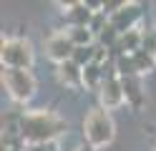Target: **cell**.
Masks as SVG:
<instances>
[{"label":"cell","instance_id":"obj_9","mask_svg":"<svg viewBox=\"0 0 156 151\" xmlns=\"http://www.w3.org/2000/svg\"><path fill=\"white\" fill-rule=\"evenodd\" d=\"M58 81L68 88H81L83 86V68L73 63V60H66V63L58 66Z\"/></svg>","mask_w":156,"mask_h":151},{"label":"cell","instance_id":"obj_2","mask_svg":"<svg viewBox=\"0 0 156 151\" xmlns=\"http://www.w3.org/2000/svg\"><path fill=\"white\" fill-rule=\"evenodd\" d=\"M116 136V124L111 118V111L106 108H93L83 118V138L91 149H103L108 146Z\"/></svg>","mask_w":156,"mask_h":151},{"label":"cell","instance_id":"obj_16","mask_svg":"<svg viewBox=\"0 0 156 151\" xmlns=\"http://www.w3.org/2000/svg\"><path fill=\"white\" fill-rule=\"evenodd\" d=\"M141 50H146V53H156V30H146L144 33V45H141Z\"/></svg>","mask_w":156,"mask_h":151},{"label":"cell","instance_id":"obj_17","mask_svg":"<svg viewBox=\"0 0 156 151\" xmlns=\"http://www.w3.org/2000/svg\"><path fill=\"white\" fill-rule=\"evenodd\" d=\"M25 151H61L55 141H48V144H33V146H25Z\"/></svg>","mask_w":156,"mask_h":151},{"label":"cell","instance_id":"obj_18","mask_svg":"<svg viewBox=\"0 0 156 151\" xmlns=\"http://www.w3.org/2000/svg\"><path fill=\"white\" fill-rule=\"evenodd\" d=\"M78 151H96V149H91V146H81Z\"/></svg>","mask_w":156,"mask_h":151},{"label":"cell","instance_id":"obj_3","mask_svg":"<svg viewBox=\"0 0 156 151\" xmlns=\"http://www.w3.org/2000/svg\"><path fill=\"white\" fill-rule=\"evenodd\" d=\"M3 86L15 103H28L35 96V78L23 68H3Z\"/></svg>","mask_w":156,"mask_h":151},{"label":"cell","instance_id":"obj_15","mask_svg":"<svg viewBox=\"0 0 156 151\" xmlns=\"http://www.w3.org/2000/svg\"><path fill=\"white\" fill-rule=\"evenodd\" d=\"M71 60H73V63H78L81 68H86L88 63H93V60H96V45H88V48H76Z\"/></svg>","mask_w":156,"mask_h":151},{"label":"cell","instance_id":"obj_6","mask_svg":"<svg viewBox=\"0 0 156 151\" xmlns=\"http://www.w3.org/2000/svg\"><path fill=\"white\" fill-rule=\"evenodd\" d=\"M73 50H76V45H73V40H71L68 33H53V35H48V40H45V56L51 60H55V66L71 60Z\"/></svg>","mask_w":156,"mask_h":151},{"label":"cell","instance_id":"obj_5","mask_svg":"<svg viewBox=\"0 0 156 151\" xmlns=\"http://www.w3.org/2000/svg\"><path fill=\"white\" fill-rule=\"evenodd\" d=\"M113 66H116V63H113ZM103 68L108 70V60L103 63ZM98 101H101V108H106V111L119 108L123 101H126V96H123V83H121L119 73H116V68L106 73L103 86H101V91H98Z\"/></svg>","mask_w":156,"mask_h":151},{"label":"cell","instance_id":"obj_13","mask_svg":"<svg viewBox=\"0 0 156 151\" xmlns=\"http://www.w3.org/2000/svg\"><path fill=\"white\" fill-rule=\"evenodd\" d=\"M113 63H116V73H119V78L139 76V70H136V63H133V56H119Z\"/></svg>","mask_w":156,"mask_h":151},{"label":"cell","instance_id":"obj_4","mask_svg":"<svg viewBox=\"0 0 156 151\" xmlns=\"http://www.w3.org/2000/svg\"><path fill=\"white\" fill-rule=\"evenodd\" d=\"M33 58H35L33 45L28 43L25 38H3V43H0V60H3V68L30 70Z\"/></svg>","mask_w":156,"mask_h":151},{"label":"cell","instance_id":"obj_19","mask_svg":"<svg viewBox=\"0 0 156 151\" xmlns=\"http://www.w3.org/2000/svg\"><path fill=\"white\" fill-rule=\"evenodd\" d=\"M154 58H156V53H154Z\"/></svg>","mask_w":156,"mask_h":151},{"label":"cell","instance_id":"obj_11","mask_svg":"<svg viewBox=\"0 0 156 151\" xmlns=\"http://www.w3.org/2000/svg\"><path fill=\"white\" fill-rule=\"evenodd\" d=\"M103 78H106V68H103V63H88L83 68V86L86 88H91V91H101V86H103Z\"/></svg>","mask_w":156,"mask_h":151},{"label":"cell","instance_id":"obj_14","mask_svg":"<svg viewBox=\"0 0 156 151\" xmlns=\"http://www.w3.org/2000/svg\"><path fill=\"white\" fill-rule=\"evenodd\" d=\"M133 63H136L139 76H144V73H151V70L156 68V58L151 53H146V50H136L133 53Z\"/></svg>","mask_w":156,"mask_h":151},{"label":"cell","instance_id":"obj_8","mask_svg":"<svg viewBox=\"0 0 156 151\" xmlns=\"http://www.w3.org/2000/svg\"><path fill=\"white\" fill-rule=\"evenodd\" d=\"M63 10V18L68 28H91V20H93V10L86 5V3H61Z\"/></svg>","mask_w":156,"mask_h":151},{"label":"cell","instance_id":"obj_1","mask_svg":"<svg viewBox=\"0 0 156 151\" xmlns=\"http://www.w3.org/2000/svg\"><path fill=\"white\" fill-rule=\"evenodd\" d=\"M18 131H20V138L25 146L33 144H48V141H55L58 136H63L68 131L66 118H61L53 111L38 108V111H25L18 121Z\"/></svg>","mask_w":156,"mask_h":151},{"label":"cell","instance_id":"obj_12","mask_svg":"<svg viewBox=\"0 0 156 151\" xmlns=\"http://www.w3.org/2000/svg\"><path fill=\"white\" fill-rule=\"evenodd\" d=\"M66 33L71 35V40H73V45H76V48H88V45H96V43H93L96 35H93V30H91V28H68Z\"/></svg>","mask_w":156,"mask_h":151},{"label":"cell","instance_id":"obj_7","mask_svg":"<svg viewBox=\"0 0 156 151\" xmlns=\"http://www.w3.org/2000/svg\"><path fill=\"white\" fill-rule=\"evenodd\" d=\"M141 15H144L141 3H126L119 13H113L108 18V23L119 30V35H123V33H129V30H136V23L141 20Z\"/></svg>","mask_w":156,"mask_h":151},{"label":"cell","instance_id":"obj_10","mask_svg":"<svg viewBox=\"0 0 156 151\" xmlns=\"http://www.w3.org/2000/svg\"><path fill=\"white\" fill-rule=\"evenodd\" d=\"M123 83V96H126V103L131 108L139 111L144 106V91H141V78L139 76H131V78H121Z\"/></svg>","mask_w":156,"mask_h":151}]
</instances>
